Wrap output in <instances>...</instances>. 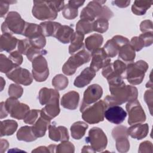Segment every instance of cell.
<instances>
[{"instance_id":"1","label":"cell","mask_w":153,"mask_h":153,"mask_svg":"<svg viewBox=\"0 0 153 153\" xmlns=\"http://www.w3.org/2000/svg\"><path fill=\"white\" fill-rule=\"evenodd\" d=\"M111 95H108L103 100L107 107L120 105L137 99L138 91L136 87L126 85L124 82L119 84L109 85Z\"/></svg>"},{"instance_id":"2","label":"cell","mask_w":153,"mask_h":153,"mask_svg":"<svg viewBox=\"0 0 153 153\" xmlns=\"http://www.w3.org/2000/svg\"><path fill=\"white\" fill-rule=\"evenodd\" d=\"M148 69V63L142 60L134 63H129L126 66L125 78L133 85L140 84L142 82Z\"/></svg>"},{"instance_id":"3","label":"cell","mask_w":153,"mask_h":153,"mask_svg":"<svg viewBox=\"0 0 153 153\" xmlns=\"http://www.w3.org/2000/svg\"><path fill=\"white\" fill-rule=\"evenodd\" d=\"M26 22L22 19L20 14L16 11H10L8 13L5 21L1 25L3 33L23 34Z\"/></svg>"},{"instance_id":"4","label":"cell","mask_w":153,"mask_h":153,"mask_svg":"<svg viewBox=\"0 0 153 153\" xmlns=\"http://www.w3.org/2000/svg\"><path fill=\"white\" fill-rule=\"evenodd\" d=\"M32 8L33 16L38 20H51L57 16V11L53 5L52 1H34Z\"/></svg>"},{"instance_id":"5","label":"cell","mask_w":153,"mask_h":153,"mask_svg":"<svg viewBox=\"0 0 153 153\" xmlns=\"http://www.w3.org/2000/svg\"><path fill=\"white\" fill-rule=\"evenodd\" d=\"M91 57V53L85 49L79 51L65 63L62 67L63 72L66 75H74L78 67L90 61Z\"/></svg>"},{"instance_id":"6","label":"cell","mask_w":153,"mask_h":153,"mask_svg":"<svg viewBox=\"0 0 153 153\" xmlns=\"http://www.w3.org/2000/svg\"><path fill=\"white\" fill-rule=\"evenodd\" d=\"M107 105L104 100H99L82 111V118L87 123L93 124L104 120L105 111Z\"/></svg>"},{"instance_id":"7","label":"cell","mask_w":153,"mask_h":153,"mask_svg":"<svg viewBox=\"0 0 153 153\" xmlns=\"http://www.w3.org/2000/svg\"><path fill=\"white\" fill-rule=\"evenodd\" d=\"M85 142L90 143L91 147L96 152H100L106 148L108 139L105 133L100 128L94 127L89 130Z\"/></svg>"},{"instance_id":"8","label":"cell","mask_w":153,"mask_h":153,"mask_svg":"<svg viewBox=\"0 0 153 153\" xmlns=\"http://www.w3.org/2000/svg\"><path fill=\"white\" fill-rule=\"evenodd\" d=\"M5 107L10 116L18 120H23L30 111L29 106L20 102L17 99L10 97L5 102Z\"/></svg>"},{"instance_id":"9","label":"cell","mask_w":153,"mask_h":153,"mask_svg":"<svg viewBox=\"0 0 153 153\" xmlns=\"http://www.w3.org/2000/svg\"><path fill=\"white\" fill-rule=\"evenodd\" d=\"M126 108L128 114V123L130 125L142 123L146 120L145 112L137 99L128 102L126 104Z\"/></svg>"},{"instance_id":"10","label":"cell","mask_w":153,"mask_h":153,"mask_svg":"<svg viewBox=\"0 0 153 153\" xmlns=\"http://www.w3.org/2000/svg\"><path fill=\"white\" fill-rule=\"evenodd\" d=\"M32 76L37 82H43L49 75V69L46 59L43 56L35 58L32 61Z\"/></svg>"},{"instance_id":"11","label":"cell","mask_w":153,"mask_h":153,"mask_svg":"<svg viewBox=\"0 0 153 153\" xmlns=\"http://www.w3.org/2000/svg\"><path fill=\"white\" fill-rule=\"evenodd\" d=\"M102 88L98 84H92L87 87L84 93L82 103L80 106V112L83 111L91 104L97 102L102 96Z\"/></svg>"},{"instance_id":"12","label":"cell","mask_w":153,"mask_h":153,"mask_svg":"<svg viewBox=\"0 0 153 153\" xmlns=\"http://www.w3.org/2000/svg\"><path fill=\"white\" fill-rule=\"evenodd\" d=\"M59 97L60 95L58 91L53 89L51 97L45 106L40 111V115L50 121L57 116L60 113Z\"/></svg>"},{"instance_id":"13","label":"cell","mask_w":153,"mask_h":153,"mask_svg":"<svg viewBox=\"0 0 153 153\" xmlns=\"http://www.w3.org/2000/svg\"><path fill=\"white\" fill-rule=\"evenodd\" d=\"M106 1H92L82 9L81 12V19L94 21L96 17L99 18L102 14L103 6Z\"/></svg>"},{"instance_id":"14","label":"cell","mask_w":153,"mask_h":153,"mask_svg":"<svg viewBox=\"0 0 153 153\" xmlns=\"http://www.w3.org/2000/svg\"><path fill=\"white\" fill-rule=\"evenodd\" d=\"M6 75L8 78L18 84L29 85L33 81V76L30 72L27 69L20 67L14 68L10 72L6 74Z\"/></svg>"},{"instance_id":"15","label":"cell","mask_w":153,"mask_h":153,"mask_svg":"<svg viewBox=\"0 0 153 153\" xmlns=\"http://www.w3.org/2000/svg\"><path fill=\"white\" fill-rule=\"evenodd\" d=\"M91 62L90 68L96 72L103 68L111 62V59L108 56L103 48H97L91 53Z\"/></svg>"},{"instance_id":"16","label":"cell","mask_w":153,"mask_h":153,"mask_svg":"<svg viewBox=\"0 0 153 153\" xmlns=\"http://www.w3.org/2000/svg\"><path fill=\"white\" fill-rule=\"evenodd\" d=\"M104 116L108 121L115 124H120L124 121L127 117V113L121 106L113 105L109 106L105 110Z\"/></svg>"},{"instance_id":"17","label":"cell","mask_w":153,"mask_h":153,"mask_svg":"<svg viewBox=\"0 0 153 153\" xmlns=\"http://www.w3.org/2000/svg\"><path fill=\"white\" fill-rule=\"evenodd\" d=\"M48 136L50 139L55 142L65 141L69 139V134L67 128L64 126L56 127L55 124L48 127Z\"/></svg>"},{"instance_id":"18","label":"cell","mask_w":153,"mask_h":153,"mask_svg":"<svg viewBox=\"0 0 153 153\" xmlns=\"http://www.w3.org/2000/svg\"><path fill=\"white\" fill-rule=\"evenodd\" d=\"M96 72L90 67L85 68L81 73L76 77L74 84L78 88H81L88 85L96 76Z\"/></svg>"},{"instance_id":"19","label":"cell","mask_w":153,"mask_h":153,"mask_svg":"<svg viewBox=\"0 0 153 153\" xmlns=\"http://www.w3.org/2000/svg\"><path fill=\"white\" fill-rule=\"evenodd\" d=\"M79 100V93L75 91H70L62 97L61 105L66 109L74 110L77 108Z\"/></svg>"},{"instance_id":"20","label":"cell","mask_w":153,"mask_h":153,"mask_svg":"<svg viewBox=\"0 0 153 153\" xmlns=\"http://www.w3.org/2000/svg\"><path fill=\"white\" fill-rule=\"evenodd\" d=\"M149 131V126L148 124L137 123L131 125L130 127L127 128L128 135L131 137L140 140L145 137Z\"/></svg>"},{"instance_id":"21","label":"cell","mask_w":153,"mask_h":153,"mask_svg":"<svg viewBox=\"0 0 153 153\" xmlns=\"http://www.w3.org/2000/svg\"><path fill=\"white\" fill-rule=\"evenodd\" d=\"M18 39L13 36L12 34L5 33L1 35L0 38V49L1 51H5L11 52L16 47L18 43Z\"/></svg>"},{"instance_id":"22","label":"cell","mask_w":153,"mask_h":153,"mask_svg":"<svg viewBox=\"0 0 153 153\" xmlns=\"http://www.w3.org/2000/svg\"><path fill=\"white\" fill-rule=\"evenodd\" d=\"M74 33V29L70 26L60 25L54 37L63 44H68L71 42Z\"/></svg>"},{"instance_id":"23","label":"cell","mask_w":153,"mask_h":153,"mask_svg":"<svg viewBox=\"0 0 153 153\" xmlns=\"http://www.w3.org/2000/svg\"><path fill=\"white\" fill-rule=\"evenodd\" d=\"M50 124V120H48L40 115L39 118L32 126L33 133L37 138L41 137L45 135Z\"/></svg>"},{"instance_id":"24","label":"cell","mask_w":153,"mask_h":153,"mask_svg":"<svg viewBox=\"0 0 153 153\" xmlns=\"http://www.w3.org/2000/svg\"><path fill=\"white\" fill-rule=\"evenodd\" d=\"M118 57L125 62L131 63L134 61L136 53L130 43L121 46L118 50Z\"/></svg>"},{"instance_id":"25","label":"cell","mask_w":153,"mask_h":153,"mask_svg":"<svg viewBox=\"0 0 153 153\" xmlns=\"http://www.w3.org/2000/svg\"><path fill=\"white\" fill-rule=\"evenodd\" d=\"M84 34L76 31L74 33L71 40V44L69 47L70 54H74L83 47Z\"/></svg>"},{"instance_id":"26","label":"cell","mask_w":153,"mask_h":153,"mask_svg":"<svg viewBox=\"0 0 153 153\" xmlns=\"http://www.w3.org/2000/svg\"><path fill=\"white\" fill-rule=\"evenodd\" d=\"M103 41L102 35L98 33H94L88 36L85 40V45L87 50L91 53L94 50L99 48Z\"/></svg>"},{"instance_id":"27","label":"cell","mask_w":153,"mask_h":153,"mask_svg":"<svg viewBox=\"0 0 153 153\" xmlns=\"http://www.w3.org/2000/svg\"><path fill=\"white\" fill-rule=\"evenodd\" d=\"M17 138L19 140L25 142H32L37 139V137L33 133L32 126H23L18 130L17 133Z\"/></svg>"},{"instance_id":"28","label":"cell","mask_w":153,"mask_h":153,"mask_svg":"<svg viewBox=\"0 0 153 153\" xmlns=\"http://www.w3.org/2000/svg\"><path fill=\"white\" fill-rule=\"evenodd\" d=\"M22 35L27 38L28 39H32L43 34L42 33V29L40 25L26 22V26Z\"/></svg>"},{"instance_id":"29","label":"cell","mask_w":153,"mask_h":153,"mask_svg":"<svg viewBox=\"0 0 153 153\" xmlns=\"http://www.w3.org/2000/svg\"><path fill=\"white\" fill-rule=\"evenodd\" d=\"M88 126L83 121H77L74 123L71 127V136L74 139H80L85 134Z\"/></svg>"},{"instance_id":"30","label":"cell","mask_w":153,"mask_h":153,"mask_svg":"<svg viewBox=\"0 0 153 153\" xmlns=\"http://www.w3.org/2000/svg\"><path fill=\"white\" fill-rule=\"evenodd\" d=\"M17 123L14 120H6L1 122L0 134L1 136L12 135L17 130Z\"/></svg>"},{"instance_id":"31","label":"cell","mask_w":153,"mask_h":153,"mask_svg":"<svg viewBox=\"0 0 153 153\" xmlns=\"http://www.w3.org/2000/svg\"><path fill=\"white\" fill-rule=\"evenodd\" d=\"M152 3V1H134L131 7V11L135 15H144Z\"/></svg>"},{"instance_id":"32","label":"cell","mask_w":153,"mask_h":153,"mask_svg":"<svg viewBox=\"0 0 153 153\" xmlns=\"http://www.w3.org/2000/svg\"><path fill=\"white\" fill-rule=\"evenodd\" d=\"M60 25V23L57 22L47 21L41 22L39 25L42 29V33L44 36H54Z\"/></svg>"},{"instance_id":"33","label":"cell","mask_w":153,"mask_h":153,"mask_svg":"<svg viewBox=\"0 0 153 153\" xmlns=\"http://www.w3.org/2000/svg\"><path fill=\"white\" fill-rule=\"evenodd\" d=\"M93 22L87 19H80L76 25V31L87 34L93 31Z\"/></svg>"},{"instance_id":"34","label":"cell","mask_w":153,"mask_h":153,"mask_svg":"<svg viewBox=\"0 0 153 153\" xmlns=\"http://www.w3.org/2000/svg\"><path fill=\"white\" fill-rule=\"evenodd\" d=\"M16 68H17V66H16L9 58L7 57L3 54H1V55H0V71L2 73L7 74Z\"/></svg>"},{"instance_id":"35","label":"cell","mask_w":153,"mask_h":153,"mask_svg":"<svg viewBox=\"0 0 153 153\" xmlns=\"http://www.w3.org/2000/svg\"><path fill=\"white\" fill-rule=\"evenodd\" d=\"M103 48L104 49L108 56L110 58L114 57L117 54L120 47L118 44L112 38L111 39H109L106 42Z\"/></svg>"},{"instance_id":"36","label":"cell","mask_w":153,"mask_h":153,"mask_svg":"<svg viewBox=\"0 0 153 153\" xmlns=\"http://www.w3.org/2000/svg\"><path fill=\"white\" fill-rule=\"evenodd\" d=\"M69 81L66 76L62 74L56 75L52 79V85L57 90H62L66 88Z\"/></svg>"},{"instance_id":"37","label":"cell","mask_w":153,"mask_h":153,"mask_svg":"<svg viewBox=\"0 0 153 153\" xmlns=\"http://www.w3.org/2000/svg\"><path fill=\"white\" fill-rule=\"evenodd\" d=\"M109 27L108 20L104 18H97L93 22V31L99 33L105 32Z\"/></svg>"},{"instance_id":"38","label":"cell","mask_w":153,"mask_h":153,"mask_svg":"<svg viewBox=\"0 0 153 153\" xmlns=\"http://www.w3.org/2000/svg\"><path fill=\"white\" fill-rule=\"evenodd\" d=\"M116 140V148L120 152H126L129 150L130 142L128 136H121L115 139Z\"/></svg>"},{"instance_id":"39","label":"cell","mask_w":153,"mask_h":153,"mask_svg":"<svg viewBox=\"0 0 153 153\" xmlns=\"http://www.w3.org/2000/svg\"><path fill=\"white\" fill-rule=\"evenodd\" d=\"M47 50L43 48L40 49V48H36L31 44V46L28 48L25 55L26 56L27 59L32 62L36 57L39 56L45 55L47 54Z\"/></svg>"},{"instance_id":"40","label":"cell","mask_w":153,"mask_h":153,"mask_svg":"<svg viewBox=\"0 0 153 153\" xmlns=\"http://www.w3.org/2000/svg\"><path fill=\"white\" fill-rule=\"evenodd\" d=\"M53 89L46 87L42 88L39 92V101L42 105H46L50 100L52 95Z\"/></svg>"},{"instance_id":"41","label":"cell","mask_w":153,"mask_h":153,"mask_svg":"<svg viewBox=\"0 0 153 153\" xmlns=\"http://www.w3.org/2000/svg\"><path fill=\"white\" fill-rule=\"evenodd\" d=\"M78 12V8L68 4L65 5V7L62 10V14L65 19L72 20L77 17Z\"/></svg>"},{"instance_id":"42","label":"cell","mask_w":153,"mask_h":153,"mask_svg":"<svg viewBox=\"0 0 153 153\" xmlns=\"http://www.w3.org/2000/svg\"><path fill=\"white\" fill-rule=\"evenodd\" d=\"M74 145L68 140L62 141L60 144L56 145V152L58 153L61 152H74Z\"/></svg>"},{"instance_id":"43","label":"cell","mask_w":153,"mask_h":153,"mask_svg":"<svg viewBox=\"0 0 153 153\" xmlns=\"http://www.w3.org/2000/svg\"><path fill=\"white\" fill-rule=\"evenodd\" d=\"M23 92V88L18 84H11L8 87V94L11 97H14L16 99L20 98L22 96Z\"/></svg>"},{"instance_id":"44","label":"cell","mask_w":153,"mask_h":153,"mask_svg":"<svg viewBox=\"0 0 153 153\" xmlns=\"http://www.w3.org/2000/svg\"><path fill=\"white\" fill-rule=\"evenodd\" d=\"M40 115V111L38 109H32L30 110L25 117L23 119V121L25 123L28 124H33L35 121L37 120L38 115Z\"/></svg>"},{"instance_id":"45","label":"cell","mask_w":153,"mask_h":153,"mask_svg":"<svg viewBox=\"0 0 153 153\" xmlns=\"http://www.w3.org/2000/svg\"><path fill=\"white\" fill-rule=\"evenodd\" d=\"M31 46V43L28 39H20L18 41L17 48L18 51L21 54H26L28 48Z\"/></svg>"},{"instance_id":"46","label":"cell","mask_w":153,"mask_h":153,"mask_svg":"<svg viewBox=\"0 0 153 153\" xmlns=\"http://www.w3.org/2000/svg\"><path fill=\"white\" fill-rule=\"evenodd\" d=\"M8 58L17 67H19L22 63L23 60L22 54L18 51H14L11 52Z\"/></svg>"},{"instance_id":"47","label":"cell","mask_w":153,"mask_h":153,"mask_svg":"<svg viewBox=\"0 0 153 153\" xmlns=\"http://www.w3.org/2000/svg\"><path fill=\"white\" fill-rule=\"evenodd\" d=\"M112 135L114 139L121 136H128L127 128L123 126H117L112 130Z\"/></svg>"},{"instance_id":"48","label":"cell","mask_w":153,"mask_h":153,"mask_svg":"<svg viewBox=\"0 0 153 153\" xmlns=\"http://www.w3.org/2000/svg\"><path fill=\"white\" fill-rule=\"evenodd\" d=\"M130 43L131 45L133 47V48H134V51H139L141 50L144 47L143 43L139 36L133 37Z\"/></svg>"},{"instance_id":"49","label":"cell","mask_w":153,"mask_h":153,"mask_svg":"<svg viewBox=\"0 0 153 153\" xmlns=\"http://www.w3.org/2000/svg\"><path fill=\"white\" fill-rule=\"evenodd\" d=\"M142 39L144 47H148L152 45L153 41V35L152 32H146L139 36Z\"/></svg>"},{"instance_id":"50","label":"cell","mask_w":153,"mask_h":153,"mask_svg":"<svg viewBox=\"0 0 153 153\" xmlns=\"http://www.w3.org/2000/svg\"><path fill=\"white\" fill-rule=\"evenodd\" d=\"M152 22L150 20H145L141 22L140 29L142 32H152Z\"/></svg>"},{"instance_id":"51","label":"cell","mask_w":153,"mask_h":153,"mask_svg":"<svg viewBox=\"0 0 153 153\" xmlns=\"http://www.w3.org/2000/svg\"><path fill=\"white\" fill-rule=\"evenodd\" d=\"M144 99L148 105L150 114L152 115V88L149 90H146L144 94Z\"/></svg>"},{"instance_id":"52","label":"cell","mask_w":153,"mask_h":153,"mask_svg":"<svg viewBox=\"0 0 153 153\" xmlns=\"http://www.w3.org/2000/svg\"><path fill=\"white\" fill-rule=\"evenodd\" d=\"M152 144L151 142L146 140L142 142L139 148V152H152Z\"/></svg>"},{"instance_id":"53","label":"cell","mask_w":153,"mask_h":153,"mask_svg":"<svg viewBox=\"0 0 153 153\" xmlns=\"http://www.w3.org/2000/svg\"><path fill=\"white\" fill-rule=\"evenodd\" d=\"M15 1H0V10H1V17H3L7 13L10 4L15 3Z\"/></svg>"},{"instance_id":"54","label":"cell","mask_w":153,"mask_h":153,"mask_svg":"<svg viewBox=\"0 0 153 153\" xmlns=\"http://www.w3.org/2000/svg\"><path fill=\"white\" fill-rule=\"evenodd\" d=\"M112 16H113V13L111 11V10L107 6L103 5L102 13L99 18H104L107 20H109Z\"/></svg>"},{"instance_id":"55","label":"cell","mask_w":153,"mask_h":153,"mask_svg":"<svg viewBox=\"0 0 153 153\" xmlns=\"http://www.w3.org/2000/svg\"><path fill=\"white\" fill-rule=\"evenodd\" d=\"M130 1H114L112 4L120 8H126L129 5Z\"/></svg>"},{"instance_id":"56","label":"cell","mask_w":153,"mask_h":153,"mask_svg":"<svg viewBox=\"0 0 153 153\" xmlns=\"http://www.w3.org/2000/svg\"><path fill=\"white\" fill-rule=\"evenodd\" d=\"M84 1H69L68 4L75 8H78L79 7H81L84 4Z\"/></svg>"},{"instance_id":"57","label":"cell","mask_w":153,"mask_h":153,"mask_svg":"<svg viewBox=\"0 0 153 153\" xmlns=\"http://www.w3.org/2000/svg\"><path fill=\"white\" fill-rule=\"evenodd\" d=\"M8 115V112L5 107V102H2L1 103V119L7 117Z\"/></svg>"},{"instance_id":"58","label":"cell","mask_w":153,"mask_h":153,"mask_svg":"<svg viewBox=\"0 0 153 153\" xmlns=\"http://www.w3.org/2000/svg\"><path fill=\"white\" fill-rule=\"evenodd\" d=\"M8 142L7 140L5 139H1V151L0 152L1 153H3L4 151H6V149L8 147Z\"/></svg>"},{"instance_id":"59","label":"cell","mask_w":153,"mask_h":153,"mask_svg":"<svg viewBox=\"0 0 153 153\" xmlns=\"http://www.w3.org/2000/svg\"><path fill=\"white\" fill-rule=\"evenodd\" d=\"M32 152H50L48 147H46L44 146L38 147L35 149L33 150Z\"/></svg>"},{"instance_id":"60","label":"cell","mask_w":153,"mask_h":153,"mask_svg":"<svg viewBox=\"0 0 153 153\" xmlns=\"http://www.w3.org/2000/svg\"><path fill=\"white\" fill-rule=\"evenodd\" d=\"M82 152H95L96 151L91 147V146H84L82 149Z\"/></svg>"},{"instance_id":"61","label":"cell","mask_w":153,"mask_h":153,"mask_svg":"<svg viewBox=\"0 0 153 153\" xmlns=\"http://www.w3.org/2000/svg\"><path fill=\"white\" fill-rule=\"evenodd\" d=\"M48 148L50 152H56V151L54 149H56V145H50L48 146Z\"/></svg>"},{"instance_id":"62","label":"cell","mask_w":153,"mask_h":153,"mask_svg":"<svg viewBox=\"0 0 153 153\" xmlns=\"http://www.w3.org/2000/svg\"><path fill=\"white\" fill-rule=\"evenodd\" d=\"M5 85V81L4 79V78L2 76H1V91L3 90Z\"/></svg>"}]
</instances>
